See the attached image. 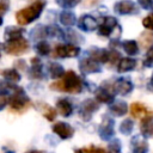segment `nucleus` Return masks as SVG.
<instances>
[{"label": "nucleus", "mask_w": 153, "mask_h": 153, "mask_svg": "<svg viewBox=\"0 0 153 153\" xmlns=\"http://www.w3.org/2000/svg\"><path fill=\"white\" fill-rule=\"evenodd\" d=\"M50 88L68 93H80L82 90V82L73 71H68L66 74H63V79L53 82Z\"/></svg>", "instance_id": "1"}, {"label": "nucleus", "mask_w": 153, "mask_h": 153, "mask_svg": "<svg viewBox=\"0 0 153 153\" xmlns=\"http://www.w3.org/2000/svg\"><path fill=\"white\" fill-rule=\"evenodd\" d=\"M44 5H45V1L44 0H35L30 6L19 10L16 13V20H17V23L19 25H26V24L36 20L39 17L41 12L43 11Z\"/></svg>", "instance_id": "2"}, {"label": "nucleus", "mask_w": 153, "mask_h": 153, "mask_svg": "<svg viewBox=\"0 0 153 153\" xmlns=\"http://www.w3.org/2000/svg\"><path fill=\"white\" fill-rule=\"evenodd\" d=\"M98 33L104 37H112L114 39H117L121 36V26L118 25V22L115 17H104L102 19V24L99 25Z\"/></svg>", "instance_id": "3"}, {"label": "nucleus", "mask_w": 153, "mask_h": 153, "mask_svg": "<svg viewBox=\"0 0 153 153\" xmlns=\"http://www.w3.org/2000/svg\"><path fill=\"white\" fill-rule=\"evenodd\" d=\"M8 102H10V111L19 115L25 112L31 106V102L25 97V93L22 88H16V92L11 96Z\"/></svg>", "instance_id": "4"}, {"label": "nucleus", "mask_w": 153, "mask_h": 153, "mask_svg": "<svg viewBox=\"0 0 153 153\" xmlns=\"http://www.w3.org/2000/svg\"><path fill=\"white\" fill-rule=\"evenodd\" d=\"M5 48V51L7 54H11V55H22L24 53L27 51L29 49V42L23 38V37H19V38H16V39H10L7 41V43L4 45Z\"/></svg>", "instance_id": "5"}, {"label": "nucleus", "mask_w": 153, "mask_h": 153, "mask_svg": "<svg viewBox=\"0 0 153 153\" xmlns=\"http://www.w3.org/2000/svg\"><path fill=\"white\" fill-rule=\"evenodd\" d=\"M114 11L121 16H134L139 13V6L133 0H120L114 5Z\"/></svg>", "instance_id": "6"}, {"label": "nucleus", "mask_w": 153, "mask_h": 153, "mask_svg": "<svg viewBox=\"0 0 153 153\" xmlns=\"http://www.w3.org/2000/svg\"><path fill=\"white\" fill-rule=\"evenodd\" d=\"M80 54V48L76 47V45H73V44H67V45H56L54 48V51H53V56L54 57H60V59H63V57H75Z\"/></svg>", "instance_id": "7"}, {"label": "nucleus", "mask_w": 153, "mask_h": 153, "mask_svg": "<svg viewBox=\"0 0 153 153\" xmlns=\"http://www.w3.org/2000/svg\"><path fill=\"white\" fill-rule=\"evenodd\" d=\"M115 134V130H114V120L108 117V116H104L103 117V121L99 126V136L103 139V140H110Z\"/></svg>", "instance_id": "8"}, {"label": "nucleus", "mask_w": 153, "mask_h": 153, "mask_svg": "<svg viewBox=\"0 0 153 153\" xmlns=\"http://www.w3.org/2000/svg\"><path fill=\"white\" fill-rule=\"evenodd\" d=\"M79 68L84 74H90V73H99L102 69L99 67V62L96 61L94 59L90 57H84L82 60H80L79 63Z\"/></svg>", "instance_id": "9"}, {"label": "nucleus", "mask_w": 153, "mask_h": 153, "mask_svg": "<svg viewBox=\"0 0 153 153\" xmlns=\"http://www.w3.org/2000/svg\"><path fill=\"white\" fill-rule=\"evenodd\" d=\"M114 93H115V90H114V84L112 86H100L97 91H96V98L98 102L100 103H106V104H110L114 102Z\"/></svg>", "instance_id": "10"}, {"label": "nucleus", "mask_w": 153, "mask_h": 153, "mask_svg": "<svg viewBox=\"0 0 153 153\" xmlns=\"http://www.w3.org/2000/svg\"><path fill=\"white\" fill-rule=\"evenodd\" d=\"M134 86L130 79L128 78H120L114 82V90L115 93H118L121 96H127L133 91Z\"/></svg>", "instance_id": "11"}, {"label": "nucleus", "mask_w": 153, "mask_h": 153, "mask_svg": "<svg viewBox=\"0 0 153 153\" xmlns=\"http://www.w3.org/2000/svg\"><path fill=\"white\" fill-rule=\"evenodd\" d=\"M53 131L59 135L62 140H66V139H71L74 134V129L68 124V123H65V122H57L53 126Z\"/></svg>", "instance_id": "12"}, {"label": "nucleus", "mask_w": 153, "mask_h": 153, "mask_svg": "<svg viewBox=\"0 0 153 153\" xmlns=\"http://www.w3.org/2000/svg\"><path fill=\"white\" fill-rule=\"evenodd\" d=\"M98 109H99V105H98V103L96 100H93V99H86L82 103V105H81L80 114L82 115V117L85 120H90L91 116H92V114L94 111H97Z\"/></svg>", "instance_id": "13"}, {"label": "nucleus", "mask_w": 153, "mask_h": 153, "mask_svg": "<svg viewBox=\"0 0 153 153\" xmlns=\"http://www.w3.org/2000/svg\"><path fill=\"white\" fill-rule=\"evenodd\" d=\"M143 136H134L131 139V153H147L148 143Z\"/></svg>", "instance_id": "14"}, {"label": "nucleus", "mask_w": 153, "mask_h": 153, "mask_svg": "<svg viewBox=\"0 0 153 153\" xmlns=\"http://www.w3.org/2000/svg\"><path fill=\"white\" fill-rule=\"evenodd\" d=\"M78 26H79L82 31H93V30L97 29L98 23H97V20H96L93 17H91V16H88V14H85V16H82V17L79 19Z\"/></svg>", "instance_id": "15"}, {"label": "nucleus", "mask_w": 153, "mask_h": 153, "mask_svg": "<svg viewBox=\"0 0 153 153\" xmlns=\"http://www.w3.org/2000/svg\"><path fill=\"white\" fill-rule=\"evenodd\" d=\"M136 67V60L131 57H122L117 63V72L118 73H127Z\"/></svg>", "instance_id": "16"}, {"label": "nucleus", "mask_w": 153, "mask_h": 153, "mask_svg": "<svg viewBox=\"0 0 153 153\" xmlns=\"http://www.w3.org/2000/svg\"><path fill=\"white\" fill-rule=\"evenodd\" d=\"M56 108H57V111L61 116L63 117H68L72 115L73 112V105L71 104V102L66 98H62L60 99L57 103H56Z\"/></svg>", "instance_id": "17"}, {"label": "nucleus", "mask_w": 153, "mask_h": 153, "mask_svg": "<svg viewBox=\"0 0 153 153\" xmlns=\"http://www.w3.org/2000/svg\"><path fill=\"white\" fill-rule=\"evenodd\" d=\"M109 110H110V112H111L114 116L120 117V116H123V115L127 114V111H128V105H127V103L123 102V100H117V102H115V103H112V104L110 105Z\"/></svg>", "instance_id": "18"}, {"label": "nucleus", "mask_w": 153, "mask_h": 153, "mask_svg": "<svg viewBox=\"0 0 153 153\" xmlns=\"http://www.w3.org/2000/svg\"><path fill=\"white\" fill-rule=\"evenodd\" d=\"M130 114L134 118H143L148 115V110L141 103H133L130 105Z\"/></svg>", "instance_id": "19"}, {"label": "nucleus", "mask_w": 153, "mask_h": 153, "mask_svg": "<svg viewBox=\"0 0 153 153\" xmlns=\"http://www.w3.org/2000/svg\"><path fill=\"white\" fill-rule=\"evenodd\" d=\"M140 130L143 137H153V118H142Z\"/></svg>", "instance_id": "20"}, {"label": "nucleus", "mask_w": 153, "mask_h": 153, "mask_svg": "<svg viewBox=\"0 0 153 153\" xmlns=\"http://www.w3.org/2000/svg\"><path fill=\"white\" fill-rule=\"evenodd\" d=\"M90 56L92 59H94L98 62H108L109 60V51L105 49H99V48H93L90 50Z\"/></svg>", "instance_id": "21"}, {"label": "nucleus", "mask_w": 153, "mask_h": 153, "mask_svg": "<svg viewBox=\"0 0 153 153\" xmlns=\"http://www.w3.org/2000/svg\"><path fill=\"white\" fill-rule=\"evenodd\" d=\"M122 48L123 50L129 55V56H134L136 54H139V45L137 42L134 39H127L122 42Z\"/></svg>", "instance_id": "22"}, {"label": "nucleus", "mask_w": 153, "mask_h": 153, "mask_svg": "<svg viewBox=\"0 0 153 153\" xmlns=\"http://www.w3.org/2000/svg\"><path fill=\"white\" fill-rule=\"evenodd\" d=\"M139 43L145 49L152 48L153 47V32H152V30H148V31L142 32L140 35V37H139Z\"/></svg>", "instance_id": "23"}, {"label": "nucleus", "mask_w": 153, "mask_h": 153, "mask_svg": "<svg viewBox=\"0 0 153 153\" xmlns=\"http://www.w3.org/2000/svg\"><path fill=\"white\" fill-rule=\"evenodd\" d=\"M60 22L61 24L66 25V26H72L76 23V18L74 16L73 12L71 11H63L61 14H60Z\"/></svg>", "instance_id": "24"}, {"label": "nucleus", "mask_w": 153, "mask_h": 153, "mask_svg": "<svg viewBox=\"0 0 153 153\" xmlns=\"http://www.w3.org/2000/svg\"><path fill=\"white\" fill-rule=\"evenodd\" d=\"M31 63H32V67L29 72L30 76L33 78V79H42V68H41V65H39V60L37 57L32 59L31 60Z\"/></svg>", "instance_id": "25"}, {"label": "nucleus", "mask_w": 153, "mask_h": 153, "mask_svg": "<svg viewBox=\"0 0 153 153\" xmlns=\"http://www.w3.org/2000/svg\"><path fill=\"white\" fill-rule=\"evenodd\" d=\"M23 32H24L23 29H19V27H16V26H8L5 30V38H6V41L19 38V37H22Z\"/></svg>", "instance_id": "26"}, {"label": "nucleus", "mask_w": 153, "mask_h": 153, "mask_svg": "<svg viewBox=\"0 0 153 153\" xmlns=\"http://www.w3.org/2000/svg\"><path fill=\"white\" fill-rule=\"evenodd\" d=\"M48 72H49L50 78H54V79H59V78H61L65 74V71H63L62 66L59 65V63H55V62H53V63L49 65Z\"/></svg>", "instance_id": "27"}, {"label": "nucleus", "mask_w": 153, "mask_h": 153, "mask_svg": "<svg viewBox=\"0 0 153 153\" xmlns=\"http://www.w3.org/2000/svg\"><path fill=\"white\" fill-rule=\"evenodd\" d=\"M0 74L2 76H5L7 80L13 81V82H17V81L20 80V74L16 69H4V71L0 72Z\"/></svg>", "instance_id": "28"}, {"label": "nucleus", "mask_w": 153, "mask_h": 153, "mask_svg": "<svg viewBox=\"0 0 153 153\" xmlns=\"http://www.w3.org/2000/svg\"><path fill=\"white\" fill-rule=\"evenodd\" d=\"M133 129H134V123H133V121L129 120V118L124 120V121L120 124V131H121L123 135H129V134L133 131Z\"/></svg>", "instance_id": "29"}, {"label": "nucleus", "mask_w": 153, "mask_h": 153, "mask_svg": "<svg viewBox=\"0 0 153 153\" xmlns=\"http://www.w3.org/2000/svg\"><path fill=\"white\" fill-rule=\"evenodd\" d=\"M36 51H37L39 55H42V56L48 55V54H49V51H50L49 44H48L47 42H44V41L38 42V43L36 44Z\"/></svg>", "instance_id": "30"}, {"label": "nucleus", "mask_w": 153, "mask_h": 153, "mask_svg": "<svg viewBox=\"0 0 153 153\" xmlns=\"http://www.w3.org/2000/svg\"><path fill=\"white\" fill-rule=\"evenodd\" d=\"M42 111H43V116H44L48 121H54V118H55V116H56V111H55V109H53V108H50V106L43 104V106H42Z\"/></svg>", "instance_id": "31"}, {"label": "nucleus", "mask_w": 153, "mask_h": 153, "mask_svg": "<svg viewBox=\"0 0 153 153\" xmlns=\"http://www.w3.org/2000/svg\"><path fill=\"white\" fill-rule=\"evenodd\" d=\"M143 66L147 68H153V47L147 49L146 56L143 59Z\"/></svg>", "instance_id": "32"}, {"label": "nucleus", "mask_w": 153, "mask_h": 153, "mask_svg": "<svg viewBox=\"0 0 153 153\" xmlns=\"http://www.w3.org/2000/svg\"><path fill=\"white\" fill-rule=\"evenodd\" d=\"M108 153H121V141L114 140L108 146Z\"/></svg>", "instance_id": "33"}, {"label": "nucleus", "mask_w": 153, "mask_h": 153, "mask_svg": "<svg viewBox=\"0 0 153 153\" xmlns=\"http://www.w3.org/2000/svg\"><path fill=\"white\" fill-rule=\"evenodd\" d=\"M120 60H121V55H120L118 51H116V50L109 51V60H108V62H109L111 66L115 65V63H118Z\"/></svg>", "instance_id": "34"}, {"label": "nucleus", "mask_w": 153, "mask_h": 153, "mask_svg": "<svg viewBox=\"0 0 153 153\" xmlns=\"http://www.w3.org/2000/svg\"><path fill=\"white\" fill-rule=\"evenodd\" d=\"M81 0H56V2L62 6V7H67V8H71V7H74L76 6Z\"/></svg>", "instance_id": "35"}, {"label": "nucleus", "mask_w": 153, "mask_h": 153, "mask_svg": "<svg viewBox=\"0 0 153 153\" xmlns=\"http://www.w3.org/2000/svg\"><path fill=\"white\" fill-rule=\"evenodd\" d=\"M142 25L147 30H153V13L148 14L142 19Z\"/></svg>", "instance_id": "36"}, {"label": "nucleus", "mask_w": 153, "mask_h": 153, "mask_svg": "<svg viewBox=\"0 0 153 153\" xmlns=\"http://www.w3.org/2000/svg\"><path fill=\"white\" fill-rule=\"evenodd\" d=\"M137 5L143 10H153V0H137Z\"/></svg>", "instance_id": "37"}, {"label": "nucleus", "mask_w": 153, "mask_h": 153, "mask_svg": "<svg viewBox=\"0 0 153 153\" xmlns=\"http://www.w3.org/2000/svg\"><path fill=\"white\" fill-rule=\"evenodd\" d=\"M10 8V0H0V16L5 14Z\"/></svg>", "instance_id": "38"}, {"label": "nucleus", "mask_w": 153, "mask_h": 153, "mask_svg": "<svg viewBox=\"0 0 153 153\" xmlns=\"http://www.w3.org/2000/svg\"><path fill=\"white\" fill-rule=\"evenodd\" d=\"M8 102V98L6 94H0V110H2L5 108V105L7 104Z\"/></svg>", "instance_id": "39"}, {"label": "nucleus", "mask_w": 153, "mask_h": 153, "mask_svg": "<svg viewBox=\"0 0 153 153\" xmlns=\"http://www.w3.org/2000/svg\"><path fill=\"white\" fill-rule=\"evenodd\" d=\"M148 87H149V90H152V91H153V73H152V75H151V78H149V82H148Z\"/></svg>", "instance_id": "40"}, {"label": "nucleus", "mask_w": 153, "mask_h": 153, "mask_svg": "<svg viewBox=\"0 0 153 153\" xmlns=\"http://www.w3.org/2000/svg\"><path fill=\"white\" fill-rule=\"evenodd\" d=\"M94 153H108L104 148H94Z\"/></svg>", "instance_id": "41"}, {"label": "nucleus", "mask_w": 153, "mask_h": 153, "mask_svg": "<svg viewBox=\"0 0 153 153\" xmlns=\"http://www.w3.org/2000/svg\"><path fill=\"white\" fill-rule=\"evenodd\" d=\"M26 153H44V152H41V151H29Z\"/></svg>", "instance_id": "42"}, {"label": "nucleus", "mask_w": 153, "mask_h": 153, "mask_svg": "<svg viewBox=\"0 0 153 153\" xmlns=\"http://www.w3.org/2000/svg\"><path fill=\"white\" fill-rule=\"evenodd\" d=\"M75 153H82V152H81V149H78V151H75Z\"/></svg>", "instance_id": "43"}, {"label": "nucleus", "mask_w": 153, "mask_h": 153, "mask_svg": "<svg viewBox=\"0 0 153 153\" xmlns=\"http://www.w3.org/2000/svg\"><path fill=\"white\" fill-rule=\"evenodd\" d=\"M2 24V18H1V16H0V25Z\"/></svg>", "instance_id": "44"}, {"label": "nucleus", "mask_w": 153, "mask_h": 153, "mask_svg": "<svg viewBox=\"0 0 153 153\" xmlns=\"http://www.w3.org/2000/svg\"><path fill=\"white\" fill-rule=\"evenodd\" d=\"M7 153H13V152H7Z\"/></svg>", "instance_id": "45"}]
</instances>
